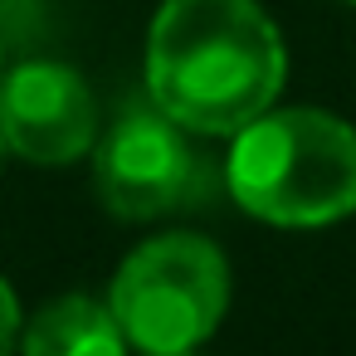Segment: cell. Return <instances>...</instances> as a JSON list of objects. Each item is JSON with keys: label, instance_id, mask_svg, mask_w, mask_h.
<instances>
[{"label": "cell", "instance_id": "8992f818", "mask_svg": "<svg viewBox=\"0 0 356 356\" xmlns=\"http://www.w3.org/2000/svg\"><path fill=\"white\" fill-rule=\"evenodd\" d=\"M20 346L25 356H127V337L113 307L88 293H64L44 302L30 317Z\"/></svg>", "mask_w": 356, "mask_h": 356}, {"label": "cell", "instance_id": "7a4b0ae2", "mask_svg": "<svg viewBox=\"0 0 356 356\" xmlns=\"http://www.w3.org/2000/svg\"><path fill=\"white\" fill-rule=\"evenodd\" d=\"M229 195L244 215L317 229L356 215V127L322 108L264 113L234 132Z\"/></svg>", "mask_w": 356, "mask_h": 356}, {"label": "cell", "instance_id": "277c9868", "mask_svg": "<svg viewBox=\"0 0 356 356\" xmlns=\"http://www.w3.org/2000/svg\"><path fill=\"white\" fill-rule=\"evenodd\" d=\"M205 156L186 142V127L152 108H127L93 152L98 200L118 220H161L205 195Z\"/></svg>", "mask_w": 356, "mask_h": 356}, {"label": "cell", "instance_id": "9c48e42d", "mask_svg": "<svg viewBox=\"0 0 356 356\" xmlns=\"http://www.w3.org/2000/svg\"><path fill=\"white\" fill-rule=\"evenodd\" d=\"M10 152V142H6V127H0V156H6Z\"/></svg>", "mask_w": 356, "mask_h": 356}, {"label": "cell", "instance_id": "3957f363", "mask_svg": "<svg viewBox=\"0 0 356 356\" xmlns=\"http://www.w3.org/2000/svg\"><path fill=\"white\" fill-rule=\"evenodd\" d=\"M108 307L142 356H186L225 322L229 264L205 234H156L127 254Z\"/></svg>", "mask_w": 356, "mask_h": 356}, {"label": "cell", "instance_id": "52a82bcc", "mask_svg": "<svg viewBox=\"0 0 356 356\" xmlns=\"http://www.w3.org/2000/svg\"><path fill=\"white\" fill-rule=\"evenodd\" d=\"M15 337H20V302H15L10 283L0 278V356L15 351Z\"/></svg>", "mask_w": 356, "mask_h": 356}, {"label": "cell", "instance_id": "6da1fadb", "mask_svg": "<svg viewBox=\"0 0 356 356\" xmlns=\"http://www.w3.org/2000/svg\"><path fill=\"white\" fill-rule=\"evenodd\" d=\"M288 79L259 0H166L147 35V93L186 132L225 137L264 118Z\"/></svg>", "mask_w": 356, "mask_h": 356}, {"label": "cell", "instance_id": "5b68a950", "mask_svg": "<svg viewBox=\"0 0 356 356\" xmlns=\"http://www.w3.org/2000/svg\"><path fill=\"white\" fill-rule=\"evenodd\" d=\"M0 127L15 156L35 166H69L98 142V103L69 64L25 59L0 79Z\"/></svg>", "mask_w": 356, "mask_h": 356}, {"label": "cell", "instance_id": "ba28073f", "mask_svg": "<svg viewBox=\"0 0 356 356\" xmlns=\"http://www.w3.org/2000/svg\"><path fill=\"white\" fill-rule=\"evenodd\" d=\"M0 79H6V25H0Z\"/></svg>", "mask_w": 356, "mask_h": 356}, {"label": "cell", "instance_id": "30bf717a", "mask_svg": "<svg viewBox=\"0 0 356 356\" xmlns=\"http://www.w3.org/2000/svg\"><path fill=\"white\" fill-rule=\"evenodd\" d=\"M346 6H356V0H346Z\"/></svg>", "mask_w": 356, "mask_h": 356}, {"label": "cell", "instance_id": "8fae6325", "mask_svg": "<svg viewBox=\"0 0 356 356\" xmlns=\"http://www.w3.org/2000/svg\"><path fill=\"white\" fill-rule=\"evenodd\" d=\"M186 356H191V351H186Z\"/></svg>", "mask_w": 356, "mask_h": 356}]
</instances>
